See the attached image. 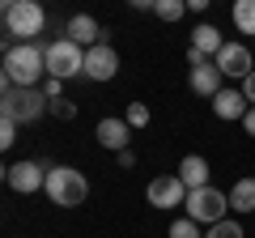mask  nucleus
<instances>
[{"label": "nucleus", "instance_id": "nucleus-1", "mask_svg": "<svg viewBox=\"0 0 255 238\" xmlns=\"http://www.w3.org/2000/svg\"><path fill=\"white\" fill-rule=\"evenodd\" d=\"M4 81L21 85V90H38V81H47V47L38 43L4 47Z\"/></svg>", "mask_w": 255, "mask_h": 238}, {"label": "nucleus", "instance_id": "nucleus-2", "mask_svg": "<svg viewBox=\"0 0 255 238\" xmlns=\"http://www.w3.org/2000/svg\"><path fill=\"white\" fill-rule=\"evenodd\" d=\"M47 13L34 0H9L4 4V47L13 43H34V34H43Z\"/></svg>", "mask_w": 255, "mask_h": 238}, {"label": "nucleus", "instance_id": "nucleus-3", "mask_svg": "<svg viewBox=\"0 0 255 238\" xmlns=\"http://www.w3.org/2000/svg\"><path fill=\"white\" fill-rule=\"evenodd\" d=\"M43 111H51L43 85H38V90H21V85L4 81V94H0V119H13V123L21 128V123H34Z\"/></svg>", "mask_w": 255, "mask_h": 238}, {"label": "nucleus", "instance_id": "nucleus-4", "mask_svg": "<svg viewBox=\"0 0 255 238\" xmlns=\"http://www.w3.org/2000/svg\"><path fill=\"white\" fill-rule=\"evenodd\" d=\"M43 192L51 196V204H60V209H77V204H85V196H90V183H85V174L73 170V166H51Z\"/></svg>", "mask_w": 255, "mask_h": 238}, {"label": "nucleus", "instance_id": "nucleus-5", "mask_svg": "<svg viewBox=\"0 0 255 238\" xmlns=\"http://www.w3.org/2000/svg\"><path fill=\"white\" fill-rule=\"evenodd\" d=\"M187 217L196 221V226H217V221H226V213H230V196L226 192H217V187H200V192H187Z\"/></svg>", "mask_w": 255, "mask_h": 238}, {"label": "nucleus", "instance_id": "nucleus-6", "mask_svg": "<svg viewBox=\"0 0 255 238\" xmlns=\"http://www.w3.org/2000/svg\"><path fill=\"white\" fill-rule=\"evenodd\" d=\"M85 73V47H77L73 38H55L47 43V77L68 81V77Z\"/></svg>", "mask_w": 255, "mask_h": 238}, {"label": "nucleus", "instance_id": "nucleus-7", "mask_svg": "<svg viewBox=\"0 0 255 238\" xmlns=\"http://www.w3.org/2000/svg\"><path fill=\"white\" fill-rule=\"evenodd\" d=\"M213 64H217L221 77H230V81H247V77L255 73V60H251V51H247L243 43H226Z\"/></svg>", "mask_w": 255, "mask_h": 238}, {"label": "nucleus", "instance_id": "nucleus-8", "mask_svg": "<svg viewBox=\"0 0 255 238\" xmlns=\"http://www.w3.org/2000/svg\"><path fill=\"white\" fill-rule=\"evenodd\" d=\"M47 170H51V166H43V162H13L9 170H4V183H9L13 192L30 196V192H38V187H47Z\"/></svg>", "mask_w": 255, "mask_h": 238}, {"label": "nucleus", "instance_id": "nucleus-9", "mask_svg": "<svg viewBox=\"0 0 255 238\" xmlns=\"http://www.w3.org/2000/svg\"><path fill=\"white\" fill-rule=\"evenodd\" d=\"M149 204L153 209H179V204H187V187H183L179 174H162V179H153L149 183Z\"/></svg>", "mask_w": 255, "mask_h": 238}, {"label": "nucleus", "instance_id": "nucleus-10", "mask_svg": "<svg viewBox=\"0 0 255 238\" xmlns=\"http://www.w3.org/2000/svg\"><path fill=\"white\" fill-rule=\"evenodd\" d=\"M115 73H119V55H115V47L98 43V47H90V51H85V77H90V81H111Z\"/></svg>", "mask_w": 255, "mask_h": 238}, {"label": "nucleus", "instance_id": "nucleus-11", "mask_svg": "<svg viewBox=\"0 0 255 238\" xmlns=\"http://www.w3.org/2000/svg\"><path fill=\"white\" fill-rule=\"evenodd\" d=\"M64 38H73L77 47H85V51H90V47L102 43V26L90 17V13H77V17H68V26H64Z\"/></svg>", "mask_w": 255, "mask_h": 238}, {"label": "nucleus", "instance_id": "nucleus-12", "mask_svg": "<svg viewBox=\"0 0 255 238\" xmlns=\"http://www.w3.org/2000/svg\"><path fill=\"white\" fill-rule=\"evenodd\" d=\"M221 81H226V77H221V68L213 64V60H209V64H196V68H191V77H187V85L196 94H204V98H217V94L226 90Z\"/></svg>", "mask_w": 255, "mask_h": 238}, {"label": "nucleus", "instance_id": "nucleus-13", "mask_svg": "<svg viewBox=\"0 0 255 238\" xmlns=\"http://www.w3.org/2000/svg\"><path fill=\"white\" fill-rule=\"evenodd\" d=\"M247 111H251V102H247V94L234 90V85L213 98V115L217 119H247Z\"/></svg>", "mask_w": 255, "mask_h": 238}, {"label": "nucleus", "instance_id": "nucleus-14", "mask_svg": "<svg viewBox=\"0 0 255 238\" xmlns=\"http://www.w3.org/2000/svg\"><path fill=\"white\" fill-rule=\"evenodd\" d=\"M128 119H102L98 128H94V136H98V145L102 149H115V153H124L128 149Z\"/></svg>", "mask_w": 255, "mask_h": 238}, {"label": "nucleus", "instance_id": "nucleus-15", "mask_svg": "<svg viewBox=\"0 0 255 238\" xmlns=\"http://www.w3.org/2000/svg\"><path fill=\"white\" fill-rule=\"evenodd\" d=\"M226 47V38H221L217 26H209V21H200V26L191 30V51H200L204 60H217V51Z\"/></svg>", "mask_w": 255, "mask_h": 238}, {"label": "nucleus", "instance_id": "nucleus-16", "mask_svg": "<svg viewBox=\"0 0 255 238\" xmlns=\"http://www.w3.org/2000/svg\"><path fill=\"white\" fill-rule=\"evenodd\" d=\"M179 179H183V187H187V192L209 187V162H204V157H196V153H187V157L179 162Z\"/></svg>", "mask_w": 255, "mask_h": 238}, {"label": "nucleus", "instance_id": "nucleus-17", "mask_svg": "<svg viewBox=\"0 0 255 238\" xmlns=\"http://www.w3.org/2000/svg\"><path fill=\"white\" fill-rule=\"evenodd\" d=\"M230 209L234 213H255V179H238L230 187Z\"/></svg>", "mask_w": 255, "mask_h": 238}, {"label": "nucleus", "instance_id": "nucleus-18", "mask_svg": "<svg viewBox=\"0 0 255 238\" xmlns=\"http://www.w3.org/2000/svg\"><path fill=\"white\" fill-rule=\"evenodd\" d=\"M230 17H234V26L243 34H255V0H238L234 9H230Z\"/></svg>", "mask_w": 255, "mask_h": 238}, {"label": "nucleus", "instance_id": "nucleus-19", "mask_svg": "<svg viewBox=\"0 0 255 238\" xmlns=\"http://www.w3.org/2000/svg\"><path fill=\"white\" fill-rule=\"evenodd\" d=\"M153 13H157L162 21H179L183 13H187V0H157V4H153Z\"/></svg>", "mask_w": 255, "mask_h": 238}, {"label": "nucleus", "instance_id": "nucleus-20", "mask_svg": "<svg viewBox=\"0 0 255 238\" xmlns=\"http://www.w3.org/2000/svg\"><path fill=\"white\" fill-rule=\"evenodd\" d=\"M170 238H204V234H200V226H196L191 217H179L170 226Z\"/></svg>", "mask_w": 255, "mask_h": 238}, {"label": "nucleus", "instance_id": "nucleus-21", "mask_svg": "<svg viewBox=\"0 0 255 238\" xmlns=\"http://www.w3.org/2000/svg\"><path fill=\"white\" fill-rule=\"evenodd\" d=\"M204 238H243V226H238V221H217Z\"/></svg>", "mask_w": 255, "mask_h": 238}, {"label": "nucleus", "instance_id": "nucleus-22", "mask_svg": "<svg viewBox=\"0 0 255 238\" xmlns=\"http://www.w3.org/2000/svg\"><path fill=\"white\" fill-rule=\"evenodd\" d=\"M149 123V107L145 102H132V107H128V128H145Z\"/></svg>", "mask_w": 255, "mask_h": 238}, {"label": "nucleus", "instance_id": "nucleus-23", "mask_svg": "<svg viewBox=\"0 0 255 238\" xmlns=\"http://www.w3.org/2000/svg\"><path fill=\"white\" fill-rule=\"evenodd\" d=\"M51 115H55V119H77V107H73L68 98H60V102H51Z\"/></svg>", "mask_w": 255, "mask_h": 238}, {"label": "nucleus", "instance_id": "nucleus-24", "mask_svg": "<svg viewBox=\"0 0 255 238\" xmlns=\"http://www.w3.org/2000/svg\"><path fill=\"white\" fill-rule=\"evenodd\" d=\"M13 140H17V123H13V119H0V145L9 149Z\"/></svg>", "mask_w": 255, "mask_h": 238}, {"label": "nucleus", "instance_id": "nucleus-25", "mask_svg": "<svg viewBox=\"0 0 255 238\" xmlns=\"http://www.w3.org/2000/svg\"><path fill=\"white\" fill-rule=\"evenodd\" d=\"M43 94H47V102H60V98H64V81L47 77V81H43Z\"/></svg>", "mask_w": 255, "mask_h": 238}, {"label": "nucleus", "instance_id": "nucleus-26", "mask_svg": "<svg viewBox=\"0 0 255 238\" xmlns=\"http://www.w3.org/2000/svg\"><path fill=\"white\" fill-rule=\"evenodd\" d=\"M238 90H243V94H247V102H251V107H255V73H251V77H247V81H243V85H238Z\"/></svg>", "mask_w": 255, "mask_h": 238}, {"label": "nucleus", "instance_id": "nucleus-27", "mask_svg": "<svg viewBox=\"0 0 255 238\" xmlns=\"http://www.w3.org/2000/svg\"><path fill=\"white\" fill-rule=\"evenodd\" d=\"M119 166H124V170H132V166H136V153H132V149H124V153H119Z\"/></svg>", "mask_w": 255, "mask_h": 238}, {"label": "nucleus", "instance_id": "nucleus-28", "mask_svg": "<svg viewBox=\"0 0 255 238\" xmlns=\"http://www.w3.org/2000/svg\"><path fill=\"white\" fill-rule=\"evenodd\" d=\"M243 128H247V136H255V107L247 111V119H243Z\"/></svg>", "mask_w": 255, "mask_h": 238}]
</instances>
